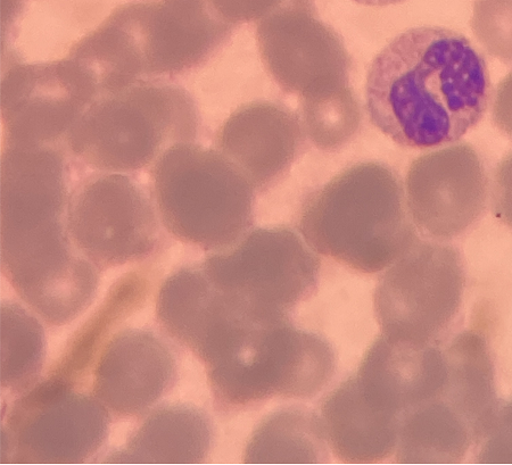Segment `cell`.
Here are the masks:
<instances>
[{"label":"cell","mask_w":512,"mask_h":465,"mask_svg":"<svg viewBox=\"0 0 512 465\" xmlns=\"http://www.w3.org/2000/svg\"><path fill=\"white\" fill-rule=\"evenodd\" d=\"M491 94L483 54L461 33L441 27L401 33L367 74L371 123L407 148L456 143L482 121Z\"/></svg>","instance_id":"6da1fadb"},{"label":"cell","mask_w":512,"mask_h":465,"mask_svg":"<svg viewBox=\"0 0 512 465\" xmlns=\"http://www.w3.org/2000/svg\"><path fill=\"white\" fill-rule=\"evenodd\" d=\"M229 28L198 0H170L115 12L81 38L79 51L106 88L185 76L217 51Z\"/></svg>","instance_id":"7a4b0ae2"},{"label":"cell","mask_w":512,"mask_h":465,"mask_svg":"<svg viewBox=\"0 0 512 465\" xmlns=\"http://www.w3.org/2000/svg\"><path fill=\"white\" fill-rule=\"evenodd\" d=\"M198 115L193 98L169 80H139L98 96L64 141L77 164L93 171L137 173L172 146L193 143Z\"/></svg>","instance_id":"3957f363"},{"label":"cell","mask_w":512,"mask_h":465,"mask_svg":"<svg viewBox=\"0 0 512 465\" xmlns=\"http://www.w3.org/2000/svg\"><path fill=\"white\" fill-rule=\"evenodd\" d=\"M148 179L164 229L181 243L222 251L246 235L250 181L225 155L180 143L148 169Z\"/></svg>","instance_id":"277c9868"},{"label":"cell","mask_w":512,"mask_h":465,"mask_svg":"<svg viewBox=\"0 0 512 465\" xmlns=\"http://www.w3.org/2000/svg\"><path fill=\"white\" fill-rule=\"evenodd\" d=\"M326 340L296 328L289 318L253 328L206 367L214 400L226 410L271 398H310L335 371Z\"/></svg>","instance_id":"5b68a950"},{"label":"cell","mask_w":512,"mask_h":465,"mask_svg":"<svg viewBox=\"0 0 512 465\" xmlns=\"http://www.w3.org/2000/svg\"><path fill=\"white\" fill-rule=\"evenodd\" d=\"M202 267L227 303L254 322L289 318L318 281L320 262L294 231L256 229Z\"/></svg>","instance_id":"8992f818"},{"label":"cell","mask_w":512,"mask_h":465,"mask_svg":"<svg viewBox=\"0 0 512 465\" xmlns=\"http://www.w3.org/2000/svg\"><path fill=\"white\" fill-rule=\"evenodd\" d=\"M72 243L99 271L152 255L163 223L136 173L93 171L74 181L66 213Z\"/></svg>","instance_id":"52a82bcc"},{"label":"cell","mask_w":512,"mask_h":465,"mask_svg":"<svg viewBox=\"0 0 512 465\" xmlns=\"http://www.w3.org/2000/svg\"><path fill=\"white\" fill-rule=\"evenodd\" d=\"M394 176L382 192H322L304 210L301 230L311 248L355 271H383L418 242Z\"/></svg>","instance_id":"ba28073f"},{"label":"cell","mask_w":512,"mask_h":465,"mask_svg":"<svg viewBox=\"0 0 512 465\" xmlns=\"http://www.w3.org/2000/svg\"><path fill=\"white\" fill-rule=\"evenodd\" d=\"M465 286L456 248L418 240L388 267L376 287L375 312L383 335L432 344L457 317Z\"/></svg>","instance_id":"9c48e42d"},{"label":"cell","mask_w":512,"mask_h":465,"mask_svg":"<svg viewBox=\"0 0 512 465\" xmlns=\"http://www.w3.org/2000/svg\"><path fill=\"white\" fill-rule=\"evenodd\" d=\"M13 405L2 430L3 461L82 463L109 431V413L97 398L61 380L31 387Z\"/></svg>","instance_id":"30bf717a"},{"label":"cell","mask_w":512,"mask_h":465,"mask_svg":"<svg viewBox=\"0 0 512 465\" xmlns=\"http://www.w3.org/2000/svg\"><path fill=\"white\" fill-rule=\"evenodd\" d=\"M98 96L92 74L68 56L13 63L2 80L3 147L64 146Z\"/></svg>","instance_id":"8fae6325"},{"label":"cell","mask_w":512,"mask_h":465,"mask_svg":"<svg viewBox=\"0 0 512 465\" xmlns=\"http://www.w3.org/2000/svg\"><path fill=\"white\" fill-rule=\"evenodd\" d=\"M490 184L482 157L467 143L420 156L407 177L412 221L433 238L464 234L482 218Z\"/></svg>","instance_id":"7c38bea8"},{"label":"cell","mask_w":512,"mask_h":465,"mask_svg":"<svg viewBox=\"0 0 512 465\" xmlns=\"http://www.w3.org/2000/svg\"><path fill=\"white\" fill-rule=\"evenodd\" d=\"M170 345L146 329H125L106 345L94 372L93 392L115 418H137L175 386Z\"/></svg>","instance_id":"4fadbf2b"},{"label":"cell","mask_w":512,"mask_h":465,"mask_svg":"<svg viewBox=\"0 0 512 465\" xmlns=\"http://www.w3.org/2000/svg\"><path fill=\"white\" fill-rule=\"evenodd\" d=\"M212 439V423L204 411L185 404L164 405L109 462L201 463L210 453Z\"/></svg>","instance_id":"5bb4252c"},{"label":"cell","mask_w":512,"mask_h":465,"mask_svg":"<svg viewBox=\"0 0 512 465\" xmlns=\"http://www.w3.org/2000/svg\"><path fill=\"white\" fill-rule=\"evenodd\" d=\"M444 354L448 378L443 396L464 415L478 440L499 406L489 346L482 335L465 331L453 338Z\"/></svg>","instance_id":"9a60e30c"},{"label":"cell","mask_w":512,"mask_h":465,"mask_svg":"<svg viewBox=\"0 0 512 465\" xmlns=\"http://www.w3.org/2000/svg\"><path fill=\"white\" fill-rule=\"evenodd\" d=\"M475 435L468 421L443 395L419 404L401 420L396 461L457 463Z\"/></svg>","instance_id":"2e32d148"},{"label":"cell","mask_w":512,"mask_h":465,"mask_svg":"<svg viewBox=\"0 0 512 465\" xmlns=\"http://www.w3.org/2000/svg\"><path fill=\"white\" fill-rule=\"evenodd\" d=\"M327 437L320 417L303 409L280 410L264 419L246 447V463H322Z\"/></svg>","instance_id":"e0dca14e"},{"label":"cell","mask_w":512,"mask_h":465,"mask_svg":"<svg viewBox=\"0 0 512 465\" xmlns=\"http://www.w3.org/2000/svg\"><path fill=\"white\" fill-rule=\"evenodd\" d=\"M46 354L45 332L35 315L16 303L2 304V386L24 392L36 383Z\"/></svg>","instance_id":"ac0fdd59"},{"label":"cell","mask_w":512,"mask_h":465,"mask_svg":"<svg viewBox=\"0 0 512 465\" xmlns=\"http://www.w3.org/2000/svg\"><path fill=\"white\" fill-rule=\"evenodd\" d=\"M478 443V462L512 463V400L498 406Z\"/></svg>","instance_id":"d6986e66"},{"label":"cell","mask_w":512,"mask_h":465,"mask_svg":"<svg viewBox=\"0 0 512 465\" xmlns=\"http://www.w3.org/2000/svg\"><path fill=\"white\" fill-rule=\"evenodd\" d=\"M491 203L495 218L512 228V153L507 155L495 170Z\"/></svg>","instance_id":"ffe728a7"},{"label":"cell","mask_w":512,"mask_h":465,"mask_svg":"<svg viewBox=\"0 0 512 465\" xmlns=\"http://www.w3.org/2000/svg\"><path fill=\"white\" fill-rule=\"evenodd\" d=\"M492 118L495 126L512 139V71L495 90Z\"/></svg>","instance_id":"44dd1931"},{"label":"cell","mask_w":512,"mask_h":465,"mask_svg":"<svg viewBox=\"0 0 512 465\" xmlns=\"http://www.w3.org/2000/svg\"><path fill=\"white\" fill-rule=\"evenodd\" d=\"M352 2L369 7H386L404 3L407 0H352Z\"/></svg>","instance_id":"7402d4cb"}]
</instances>
